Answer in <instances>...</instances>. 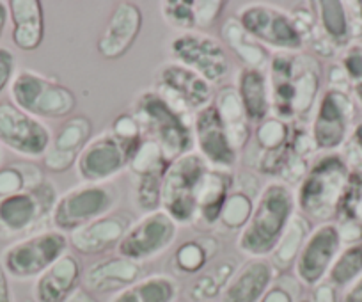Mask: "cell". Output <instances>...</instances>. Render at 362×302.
Returning <instances> with one entry per match:
<instances>
[{
  "label": "cell",
  "instance_id": "6da1fadb",
  "mask_svg": "<svg viewBox=\"0 0 362 302\" xmlns=\"http://www.w3.org/2000/svg\"><path fill=\"white\" fill-rule=\"evenodd\" d=\"M267 77L272 116L284 123H308L322 96V61L309 52L272 54Z\"/></svg>",
  "mask_w": 362,
  "mask_h": 302
},
{
  "label": "cell",
  "instance_id": "7a4b0ae2",
  "mask_svg": "<svg viewBox=\"0 0 362 302\" xmlns=\"http://www.w3.org/2000/svg\"><path fill=\"white\" fill-rule=\"evenodd\" d=\"M297 214L295 192L281 180L261 187L247 226L240 231L236 248L249 258H268L276 249L293 215Z\"/></svg>",
  "mask_w": 362,
  "mask_h": 302
},
{
  "label": "cell",
  "instance_id": "3957f363",
  "mask_svg": "<svg viewBox=\"0 0 362 302\" xmlns=\"http://www.w3.org/2000/svg\"><path fill=\"white\" fill-rule=\"evenodd\" d=\"M132 116L146 139L156 142L169 161L194 151V128L187 114L170 105L156 89H148L137 96Z\"/></svg>",
  "mask_w": 362,
  "mask_h": 302
},
{
  "label": "cell",
  "instance_id": "277c9868",
  "mask_svg": "<svg viewBox=\"0 0 362 302\" xmlns=\"http://www.w3.org/2000/svg\"><path fill=\"white\" fill-rule=\"evenodd\" d=\"M348 176L350 168L343 155L325 153L316 158L295 192L298 214L311 222H332Z\"/></svg>",
  "mask_w": 362,
  "mask_h": 302
},
{
  "label": "cell",
  "instance_id": "5b68a950",
  "mask_svg": "<svg viewBox=\"0 0 362 302\" xmlns=\"http://www.w3.org/2000/svg\"><path fill=\"white\" fill-rule=\"evenodd\" d=\"M11 102L37 120H68L76 109V96L55 79L34 69H22L11 82Z\"/></svg>",
  "mask_w": 362,
  "mask_h": 302
},
{
  "label": "cell",
  "instance_id": "8992f818",
  "mask_svg": "<svg viewBox=\"0 0 362 302\" xmlns=\"http://www.w3.org/2000/svg\"><path fill=\"white\" fill-rule=\"evenodd\" d=\"M119 201V187L110 183H80L61 194L52 211V226L61 233L75 230L112 214Z\"/></svg>",
  "mask_w": 362,
  "mask_h": 302
},
{
  "label": "cell",
  "instance_id": "52a82bcc",
  "mask_svg": "<svg viewBox=\"0 0 362 302\" xmlns=\"http://www.w3.org/2000/svg\"><path fill=\"white\" fill-rule=\"evenodd\" d=\"M210 165L196 149L170 161L162 182V210L177 226L196 224V194Z\"/></svg>",
  "mask_w": 362,
  "mask_h": 302
},
{
  "label": "cell",
  "instance_id": "ba28073f",
  "mask_svg": "<svg viewBox=\"0 0 362 302\" xmlns=\"http://www.w3.org/2000/svg\"><path fill=\"white\" fill-rule=\"evenodd\" d=\"M59 199L57 189L45 180L36 189L0 197V237H29L47 222Z\"/></svg>",
  "mask_w": 362,
  "mask_h": 302
},
{
  "label": "cell",
  "instance_id": "9c48e42d",
  "mask_svg": "<svg viewBox=\"0 0 362 302\" xmlns=\"http://www.w3.org/2000/svg\"><path fill=\"white\" fill-rule=\"evenodd\" d=\"M69 238L57 230H43L23 237L4 249L2 265L9 277L18 281L37 279L68 252Z\"/></svg>",
  "mask_w": 362,
  "mask_h": 302
},
{
  "label": "cell",
  "instance_id": "30bf717a",
  "mask_svg": "<svg viewBox=\"0 0 362 302\" xmlns=\"http://www.w3.org/2000/svg\"><path fill=\"white\" fill-rule=\"evenodd\" d=\"M240 25L272 54H295L305 48L290 11L270 4H247L235 16Z\"/></svg>",
  "mask_w": 362,
  "mask_h": 302
},
{
  "label": "cell",
  "instance_id": "8fae6325",
  "mask_svg": "<svg viewBox=\"0 0 362 302\" xmlns=\"http://www.w3.org/2000/svg\"><path fill=\"white\" fill-rule=\"evenodd\" d=\"M141 144L124 142L112 130L93 135L76 161L75 169L82 183H110L130 168Z\"/></svg>",
  "mask_w": 362,
  "mask_h": 302
},
{
  "label": "cell",
  "instance_id": "7c38bea8",
  "mask_svg": "<svg viewBox=\"0 0 362 302\" xmlns=\"http://www.w3.org/2000/svg\"><path fill=\"white\" fill-rule=\"evenodd\" d=\"M174 62L187 66L199 77L218 86L231 73V59L218 37L206 33H181L169 43Z\"/></svg>",
  "mask_w": 362,
  "mask_h": 302
},
{
  "label": "cell",
  "instance_id": "4fadbf2b",
  "mask_svg": "<svg viewBox=\"0 0 362 302\" xmlns=\"http://www.w3.org/2000/svg\"><path fill=\"white\" fill-rule=\"evenodd\" d=\"M354 117L355 102L351 95L327 88L316 103L309 124L316 149L334 153L343 148L354 130Z\"/></svg>",
  "mask_w": 362,
  "mask_h": 302
},
{
  "label": "cell",
  "instance_id": "5bb4252c",
  "mask_svg": "<svg viewBox=\"0 0 362 302\" xmlns=\"http://www.w3.org/2000/svg\"><path fill=\"white\" fill-rule=\"evenodd\" d=\"M177 231L180 226L163 210L144 214L139 221H134L116 251L123 258L144 265L173 248Z\"/></svg>",
  "mask_w": 362,
  "mask_h": 302
},
{
  "label": "cell",
  "instance_id": "9a60e30c",
  "mask_svg": "<svg viewBox=\"0 0 362 302\" xmlns=\"http://www.w3.org/2000/svg\"><path fill=\"white\" fill-rule=\"evenodd\" d=\"M52 130L37 117L23 112L11 100L0 102V144L23 158H43L50 148Z\"/></svg>",
  "mask_w": 362,
  "mask_h": 302
},
{
  "label": "cell",
  "instance_id": "2e32d148",
  "mask_svg": "<svg viewBox=\"0 0 362 302\" xmlns=\"http://www.w3.org/2000/svg\"><path fill=\"white\" fill-rule=\"evenodd\" d=\"M170 161L156 142L144 139L130 162L132 199L137 210L144 214L162 210V182Z\"/></svg>",
  "mask_w": 362,
  "mask_h": 302
},
{
  "label": "cell",
  "instance_id": "e0dca14e",
  "mask_svg": "<svg viewBox=\"0 0 362 302\" xmlns=\"http://www.w3.org/2000/svg\"><path fill=\"white\" fill-rule=\"evenodd\" d=\"M156 91L181 112H199L214 103V86L177 62H167L156 73Z\"/></svg>",
  "mask_w": 362,
  "mask_h": 302
},
{
  "label": "cell",
  "instance_id": "ac0fdd59",
  "mask_svg": "<svg viewBox=\"0 0 362 302\" xmlns=\"http://www.w3.org/2000/svg\"><path fill=\"white\" fill-rule=\"evenodd\" d=\"M343 249L336 222L318 224L309 235L308 242L302 248L297 262L293 265V276L300 281L302 286L315 288L327 279L334 260Z\"/></svg>",
  "mask_w": 362,
  "mask_h": 302
},
{
  "label": "cell",
  "instance_id": "d6986e66",
  "mask_svg": "<svg viewBox=\"0 0 362 302\" xmlns=\"http://www.w3.org/2000/svg\"><path fill=\"white\" fill-rule=\"evenodd\" d=\"M316 29L305 47H311L322 57H336L354 41L350 15L343 0H320L315 2Z\"/></svg>",
  "mask_w": 362,
  "mask_h": 302
},
{
  "label": "cell",
  "instance_id": "ffe728a7",
  "mask_svg": "<svg viewBox=\"0 0 362 302\" xmlns=\"http://www.w3.org/2000/svg\"><path fill=\"white\" fill-rule=\"evenodd\" d=\"M290 130L291 123H284L274 116L252 128L249 146L252 144L254 153H247V157H250L249 165L254 171L279 178L290 151Z\"/></svg>",
  "mask_w": 362,
  "mask_h": 302
},
{
  "label": "cell",
  "instance_id": "44dd1931",
  "mask_svg": "<svg viewBox=\"0 0 362 302\" xmlns=\"http://www.w3.org/2000/svg\"><path fill=\"white\" fill-rule=\"evenodd\" d=\"M192 128L197 153L206 164L215 169L233 171L238 162V151L233 146L214 103L194 114Z\"/></svg>",
  "mask_w": 362,
  "mask_h": 302
},
{
  "label": "cell",
  "instance_id": "7402d4cb",
  "mask_svg": "<svg viewBox=\"0 0 362 302\" xmlns=\"http://www.w3.org/2000/svg\"><path fill=\"white\" fill-rule=\"evenodd\" d=\"M144 16L135 2H117L110 13L103 33L96 41V50L103 59L116 61L127 55L142 30Z\"/></svg>",
  "mask_w": 362,
  "mask_h": 302
},
{
  "label": "cell",
  "instance_id": "603a6c76",
  "mask_svg": "<svg viewBox=\"0 0 362 302\" xmlns=\"http://www.w3.org/2000/svg\"><path fill=\"white\" fill-rule=\"evenodd\" d=\"M132 224L134 221L130 215L112 211L69 233V248L82 256L107 255L112 249H117Z\"/></svg>",
  "mask_w": 362,
  "mask_h": 302
},
{
  "label": "cell",
  "instance_id": "cb8c5ba5",
  "mask_svg": "<svg viewBox=\"0 0 362 302\" xmlns=\"http://www.w3.org/2000/svg\"><path fill=\"white\" fill-rule=\"evenodd\" d=\"M93 139V123L87 116H71L59 127L45 153L43 165L52 173H64L75 168L80 153Z\"/></svg>",
  "mask_w": 362,
  "mask_h": 302
},
{
  "label": "cell",
  "instance_id": "d4e9b609",
  "mask_svg": "<svg viewBox=\"0 0 362 302\" xmlns=\"http://www.w3.org/2000/svg\"><path fill=\"white\" fill-rule=\"evenodd\" d=\"M144 277V267L123 256H107L90 263L83 270L82 283L89 294L107 295L119 294Z\"/></svg>",
  "mask_w": 362,
  "mask_h": 302
},
{
  "label": "cell",
  "instance_id": "484cf974",
  "mask_svg": "<svg viewBox=\"0 0 362 302\" xmlns=\"http://www.w3.org/2000/svg\"><path fill=\"white\" fill-rule=\"evenodd\" d=\"M277 272L268 258H249L238 265L236 272L221 294L222 302H261L272 286Z\"/></svg>",
  "mask_w": 362,
  "mask_h": 302
},
{
  "label": "cell",
  "instance_id": "4316f807",
  "mask_svg": "<svg viewBox=\"0 0 362 302\" xmlns=\"http://www.w3.org/2000/svg\"><path fill=\"white\" fill-rule=\"evenodd\" d=\"M83 270L82 263L71 252L45 270L34 283L36 302H68L75 291L80 290Z\"/></svg>",
  "mask_w": 362,
  "mask_h": 302
},
{
  "label": "cell",
  "instance_id": "83f0119b",
  "mask_svg": "<svg viewBox=\"0 0 362 302\" xmlns=\"http://www.w3.org/2000/svg\"><path fill=\"white\" fill-rule=\"evenodd\" d=\"M233 171L208 168L197 187L196 194V224L201 230H211L218 226L222 210L233 189Z\"/></svg>",
  "mask_w": 362,
  "mask_h": 302
},
{
  "label": "cell",
  "instance_id": "f1b7e54d",
  "mask_svg": "<svg viewBox=\"0 0 362 302\" xmlns=\"http://www.w3.org/2000/svg\"><path fill=\"white\" fill-rule=\"evenodd\" d=\"M11 40L22 52H36L45 41V11L41 0H9Z\"/></svg>",
  "mask_w": 362,
  "mask_h": 302
},
{
  "label": "cell",
  "instance_id": "f546056e",
  "mask_svg": "<svg viewBox=\"0 0 362 302\" xmlns=\"http://www.w3.org/2000/svg\"><path fill=\"white\" fill-rule=\"evenodd\" d=\"M259 192L261 187L257 185L256 176H252L250 173L235 175L233 189L224 204L221 221H218V226L222 230L229 231V233L242 231L249 222L250 215H252L254 204H256Z\"/></svg>",
  "mask_w": 362,
  "mask_h": 302
},
{
  "label": "cell",
  "instance_id": "4dcf8cb0",
  "mask_svg": "<svg viewBox=\"0 0 362 302\" xmlns=\"http://www.w3.org/2000/svg\"><path fill=\"white\" fill-rule=\"evenodd\" d=\"M236 91H238L242 105L245 109L250 124L256 127L261 121L272 116L270 84L264 69L242 68L236 77Z\"/></svg>",
  "mask_w": 362,
  "mask_h": 302
},
{
  "label": "cell",
  "instance_id": "1f68e13d",
  "mask_svg": "<svg viewBox=\"0 0 362 302\" xmlns=\"http://www.w3.org/2000/svg\"><path fill=\"white\" fill-rule=\"evenodd\" d=\"M214 105L217 109L218 116H221L222 123H224L226 132H228L236 151L238 153L245 151L250 139H252L254 127L250 124L249 117H247L235 86H224V88L218 89L217 96L214 98Z\"/></svg>",
  "mask_w": 362,
  "mask_h": 302
},
{
  "label": "cell",
  "instance_id": "d6a6232c",
  "mask_svg": "<svg viewBox=\"0 0 362 302\" xmlns=\"http://www.w3.org/2000/svg\"><path fill=\"white\" fill-rule=\"evenodd\" d=\"M222 45L231 52L236 59L243 62V68L267 69L270 62V50L264 48L257 40H254L236 18H228L221 27Z\"/></svg>",
  "mask_w": 362,
  "mask_h": 302
},
{
  "label": "cell",
  "instance_id": "836d02e7",
  "mask_svg": "<svg viewBox=\"0 0 362 302\" xmlns=\"http://www.w3.org/2000/svg\"><path fill=\"white\" fill-rule=\"evenodd\" d=\"M313 230L315 228H313V222L309 219H305L298 211L293 215L281 240L277 242L276 249L268 256V262L272 263L277 274H286L288 270L293 269L295 262H297L298 255H300L302 248L305 245Z\"/></svg>",
  "mask_w": 362,
  "mask_h": 302
},
{
  "label": "cell",
  "instance_id": "e575fe53",
  "mask_svg": "<svg viewBox=\"0 0 362 302\" xmlns=\"http://www.w3.org/2000/svg\"><path fill=\"white\" fill-rule=\"evenodd\" d=\"M221 251V240L215 237L189 238L181 242L173 255V267L181 276H199L214 263Z\"/></svg>",
  "mask_w": 362,
  "mask_h": 302
},
{
  "label": "cell",
  "instance_id": "d590c367",
  "mask_svg": "<svg viewBox=\"0 0 362 302\" xmlns=\"http://www.w3.org/2000/svg\"><path fill=\"white\" fill-rule=\"evenodd\" d=\"M177 297H180V283L176 277L167 274H153V276H144L132 286L112 295L110 302H176Z\"/></svg>",
  "mask_w": 362,
  "mask_h": 302
},
{
  "label": "cell",
  "instance_id": "8d00e7d4",
  "mask_svg": "<svg viewBox=\"0 0 362 302\" xmlns=\"http://www.w3.org/2000/svg\"><path fill=\"white\" fill-rule=\"evenodd\" d=\"M236 269H238V262L233 256H226V258L211 263L199 276H196L194 283L190 284L189 291H187L189 301L214 302L215 297H221L222 290L229 283Z\"/></svg>",
  "mask_w": 362,
  "mask_h": 302
},
{
  "label": "cell",
  "instance_id": "74e56055",
  "mask_svg": "<svg viewBox=\"0 0 362 302\" xmlns=\"http://www.w3.org/2000/svg\"><path fill=\"white\" fill-rule=\"evenodd\" d=\"M43 169L33 162H11L0 165V197L15 196L36 189L45 182Z\"/></svg>",
  "mask_w": 362,
  "mask_h": 302
},
{
  "label": "cell",
  "instance_id": "f35d334b",
  "mask_svg": "<svg viewBox=\"0 0 362 302\" xmlns=\"http://www.w3.org/2000/svg\"><path fill=\"white\" fill-rule=\"evenodd\" d=\"M362 276V244L344 245L334 260L327 281L334 288H348Z\"/></svg>",
  "mask_w": 362,
  "mask_h": 302
},
{
  "label": "cell",
  "instance_id": "ab89813d",
  "mask_svg": "<svg viewBox=\"0 0 362 302\" xmlns=\"http://www.w3.org/2000/svg\"><path fill=\"white\" fill-rule=\"evenodd\" d=\"M336 224L357 221L362 222V175L350 171L336 210Z\"/></svg>",
  "mask_w": 362,
  "mask_h": 302
},
{
  "label": "cell",
  "instance_id": "60d3db41",
  "mask_svg": "<svg viewBox=\"0 0 362 302\" xmlns=\"http://www.w3.org/2000/svg\"><path fill=\"white\" fill-rule=\"evenodd\" d=\"M160 15L163 22L181 33H196V8L194 0H163L160 2Z\"/></svg>",
  "mask_w": 362,
  "mask_h": 302
},
{
  "label": "cell",
  "instance_id": "b9f144b4",
  "mask_svg": "<svg viewBox=\"0 0 362 302\" xmlns=\"http://www.w3.org/2000/svg\"><path fill=\"white\" fill-rule=\"evenodd\" d=\"M341 68L350 84V95L362 107V43L355 41L341 52Z\"/></svg>",
  "mask_w": 362,
  "mask_h": 302
},
{
  "label": "cell",
  "instance_id": "7bdbcfd3",
  "mask_svg": "<svg viewBox=\"0 0 362 302\" xmlns=\"http://www.w3.org/2000/svg\"><path fill=\"white\" fill-rule=\"evenodd\" d=\"M302 298V284L293 274H277L261 302H298Z\"/></svg>",
  "mask_w": 362,
  "mask_h": 302
},
{
  "label": "cell",
  "instance_id": "ee69618b",
  "mask_svg": "<svg viewBox=\"0 0 362 302\" xmlns=\"http://www.w3.org/2000/svg\"><path fill=\"white\" fill-rule=\"evenodd\" d=\"M226 6H228V2H224V0H194L197 30L203 33L208 27L215 25L224 15Z\"/></svg>",
  "mask_w": 362,
  "mask_h": 302
},
{
  "label": "cell",
  "instance_id": "f6af8a7d",
  "mask_svg": "<svg viewBox=\"0 0 362 302\" xmlns=\"http://www.w3.org/2000/svg\"><path fill=\"white\" fill-rule=\"evenodd\" d=\"M343 148V158L346 161L350 171L362 175V121L354 124V130H351L350 137H348L346 144Z\"/></svg>",
  "mask_w": 362,
  "mask_h": 302
},
{
  "label": "cell",
  "instance_id": "bcb514c9",
  "mask_svg": "<svg viewBox=\"0 0 362 302\" xmlns=\"http://www.w3.org/2000/svg\"><path fill=\"white\" fill-rule=\"evenodd\" d=\"M16 77V57L9 48L0 47V95L8 88Z\"/></svg>",
  "mask_w": 362,
  "mask_h": 302
},
{
  "label": "cell",
  "instance_id": "7dc6e473",
  "mask_svg": "<svg viewBox=\"0 0 362 302\" xmlns=\"http://www.w3.org/2000/svg\"><path fill=\"white\" fill-rule=\"evenodd\" d=\"M337 226V231H339L341 242L344 245H355L362 244V222L351 221V222H341Z\"/></svg>",
  "mask_w": 362,
  "mask_h": 302
},
{
  "label": "cell",
  "instance_id": "c3c4849f",
  "mask_svg": "<svg viewBox=\"0 0 362 302\" xmlns=\"http://www.w3.org/2000/svg\"><path fill=\"white\" fill-rule=\"evenodd\" d=\"M311 302H339L337 298V288H334L329 281H323V283L316 284L311 291Z\"/></svg>",
  "mask_w": 362,
  "mask_h": 302
},
{
  "label": "cell",
  "instance_id": "681fc988",
  "mask_svg": "<svg viewBox=\"0 0 362 302\" xmlns=\"http://www.w3.org/2000/svg\"><path fill=\"white\" fill-rule=\"evenodd\" d=\"M346 9H348V15H350L354 41H357L362 37V2H357V0L346 2Z\"/></svg>",
  "mask_w": 362,
  "mask_h": 302
},
{
  "label": "cell",
  "instance_id": "f907efd6",
  "mask_svg": "<svg viewBox=\"0 0 362 302\" xmlns=\"http://www.w3.org/2000/svg\"><path fill=\"white\" fill-rule=\"evenodd\" d=\"M0 302H15L11 284H9V274L6 272L2 262H0Z\"/></svg>",
  "mask_w": 362,
  "mask_h": 302
},
{
  "label": "cell",
  "instance_id": "816d5d0a",
  "mask_svg": "<svg viewBox=\"0 0 362 302\" xmlns=\"http://www.w3.org/2000/svg\"><path fill=\"white\" fill-rule=\"evenodd\" d=\"M341 302H362V276L344 290Z\"/></svg>",
  "mask_w": 362,
  "mask_h": 302
},
{
  "label": "cell",
  "instance_id": "f5cc1de1",
  "mask_svg": "<svg viewBox=\"0 0 362 302\" xmlns=\"http://www.w3.org/2000/svg\"><path fill=\"white\" fill-rule=\"evenodd\" d=\"M68 302H100V301L95 297V295L89 294L86 288H80L78 291H75V294L71 295V298H69Z\"/></svg>",
  "mask_w": 362,
  "mask_h": 302
},
{
  "label": "cell",
  "instance_id": "db71d44e",
  "mask_svg": "<svg viewBox=\"0 0 362 302\" xmlns=\"http://www.w3.org/2000/svg\"><path fill=\"white\" fill-rule=\"evenodd\" d=\"M8 22H9L8 2H0V40H2V34H4Z\"/></svg>",
  "mask_w": 362,
  "mask_h": 302
},
{
  "label": "cell",
  "instance_id": "11a10c76",
  "mask_svg": "<svg viewBox=\"0 0 362 302\" xmlns=\"http://www.w3.org/2000/svg\"><path fill=\"white\" fill-rule=\"evenodd\" d=\"M298 302H311V301H309V298H304V297H302L300 301H298Z\"/></svg>",
  "mask_w": 362,
  "mask_h": 302
},
{
  "label": "cell",
  "instance_id": "9f6ffc18",
  "mask_svg": "<svg viewBox=\"0 0 362 302\" xmlns=\"http://www.w3.org/2000/svg\"><path fill=\"white\" fill-rule=\"evenodd\" d=\"M0 161H2V149H0Z\"/></svg>",
  "mask_w": 362,
  "mask_h": 302
},
{
  "label": "cell",
  "instance_id": "6f0895ef",
  "mask_svg": "<svg viewBox=\"0 0 362 302\" xmlns=\"http://www.w3.org/2000/svg\"><path fill=\"white\" fill-rule=\"evenodd\" d=\"M23 302H36V301H23Z\"/></svg>",
  "mask_w": 362,
  "mask_h": 302
}]
</instances>
